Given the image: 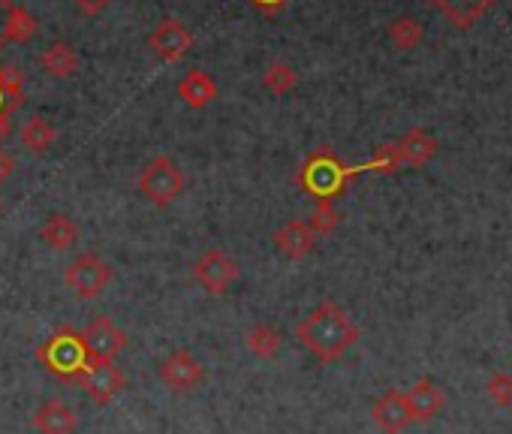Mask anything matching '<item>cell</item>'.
<instances>
[{
    "label": "cell",
    "instance_id": "6da1fadb",
    "mask_svg": "<svg viewBox=\"0 0 512 434\" xmlns=\"http://www.w3.org/2000/svg\"><path fill=\"white\" fill-rule=\"evenodd\" d=\"M299 341L323 362H335L341 359L356 341H359V329L356 323L347 317V311L335 302H320L296 329Z\"/></svg>",
    "mask_w": 512,
    "mask_h": 434
},
{
    "label": "cell",
    "instance_id": "7a4b0ae2",
    "mask_svg": "<svg viewBox=\"0 0 512 434\" xmlns=\"http://www.w3.org/2000/svg\"><path fill=\"white\" fill-rule=\"evenodd\" d=\"M362 169L365 166H344L329 148H320L299 169V184L317 202H332L335 196H341V190L347 187V181L356 178Z\"/></svg>",
    "mask_w": 512,
    "mask_h": 434
},
{
    "label": "cell",
    "instance_id": "3957f363",
    "mask_svg": "<svg viewBox=\"0 0 512 434\" xmlns=\"http://www.w3.org/2000/svg\"><path fill=\"white\" fill-rule=\"evenodd\" d=\"M37 359L46 371H52L61 380H76L82 374V368L91 362L85 353V344H82V332H76L70 326H58L52 332V338L37 347Z\"/></svg>",
    "mask_w": 512,
    "mask_h": 434
},
{
    "label": "cell",
    "instance_id": "277c9868",
    "mask_svg": "<svg viewBox=\"0 0 512 434\" xmlns=\"http://www.w3.org/2000/svg\"><path fill=\"white\" fill-rule=\"evenodd\" d=\"M139 193L157 205V208H169L181 193H184V172L172 157H154L145 163V169L139 172Z\"/></svg>",
    "mask_w": 512,
    "mask_h": 434
},
{
    "label": "cell",
    "instance_id": "5b68a950",
    "mask_svg": "<svg viewBox=\"0 0 512 434\" xmlns=\"http://www.w3.org/2000/svg\"><path fill=\"white\" fill-rule=\"evenodd\" d=\"M112 266L103 260V257H97V254H91V251H85V254H79L70 266H67V272H64V284L82 299V302H91V299H97L109 284H112Z\"/></svg>",
    "mask_w": 512,
    "mask_h": 434
},
{
    "label": "cell",
    "instance_id": "8992f818",
    "mask_svg": "<svg viewBox=\"0 0 512 434\" xmlns=\"http://www.w3.org/2000/svg\"><path fill=\"white\" fill-rule=\"evenodd\" d=\"M190 275H193L196 284L205 287V293L220 296V293H226V290L238 281V263H235L229 254L211 248V251H205V254L193 263Z\"/></svg>",
    "mask_w": 512,
    "mask_h": 434
},
{
    "label": "cell",
    "instance_id": "52a82bcc",
    "mask_svg": "<svg viewBox=\"0 0 512 434\" xmlns=\"http://www.w3.org/2000/svg\"><path fill=\"white\" fill-rule=\"evenodd\" d=\"M76 383L91 395V401L109 404L118 392H124L127 374L115 362H88L82 368V374L76 377Z\"/></svg>",
    "mask_w": 512,
    "mask_h": 434
},
{
    "label": "cell",
    "instance_id": "ba28073f",
    "mask_svg": "<svg viewBox=\"0 0 512 434\" xmlns=\"http://www.w3.org/2000/svg\"><path fill=\"white\" fill-rule=\"evenodd\" d=\"M82 344L91 362H112L127 347V335L109 317H97L85 326Z\"/></svg>",
    "mask_w": 512,
    "mask_h": 434
},
{
    "label": "cell",
    "instance_id": "9c48e42d",
    "mask_svg": "<svg viewBox=\"0 0 512 434\" xmlns=\"http://www.w3.org/2000/svg\"><path fill=\"white\" fill-rule=\"evenodd\" d=\"M148 49L166 61V64H178L190 49H193V34L187 31V25L181 19H163L151 37H148Z\"/></svg>",
    "mask_w": 512,
    "mask_h": 434
},
{
    "label": "cell",
    "instance_id": "30bf717a",
    "mask_svg": "<svg viewBox=\"0 0 512 434\" xmlns=\"http://www.w3.org/2000/svg\"><path fill=\"white\" fill-rule=\"evenodd\" d=\"M157 374H160V380H163L166 389H172V392H190V389H196L202 383L205 368H202V362L190 350H175V353H169L160 362Z\"/></svg>",
    "mask_w": 512,
    "mask_h": 434
},
{
    "label": "cell",
    "instance_id": "8fae6325",
    "mask_svg": "<svg viewBox=\"0 0 512 434\" xmlns=\"http://www.w3.org/2000/svg\"><path fill=\"white\" fill-rule=\"evenodd\" d=\"M374 422L386 431V434H401L413 416H410V404H407V395L401 389H389L386 395L377 398L374 410H371Z\"/></svg>",
    "mask_w": 512,
    "mask_h": 434
},
{
    "label": "cell",
    "instance_id": "7c38bea8",
    "mask_svg": "<svg viewBox=\"0 0 512 434\" xmlns=\"http://www.w3.org/2000/svg\"><path fill=\"white\" fill-rule=\"evenodd\" d=\"M272 242H275V248H278L287 260H296V263H299V260H305V257L314 251L317 236H314V230L308 227V221H287L284 227L275 230Z\"/></svg>",
    "mask_w": 512,
    "mask_h": 434
},
{
    "label": "cell",
    "instance_id": "4fadbf2b",
    "mask_svg": "<svg viewBox=\"0 0 512 434\" xmlns=\"http://www.w3.org/2000/svg\"><path fill=\"white\" fill-rule=\"evenodd\" d=\"M395 148H398V157H401V166H410V169H422L425 163H431L434 160V154H437V148H440V142L428 133V130H422V127H413V130H407L398 142H395Z\"/></svg>",
    "mask_w": 512,
    "mask_h": 434
},
{
    "label": "cell",
    "instance_id": "5bb4252c",
    "mask_svg": "<svg viewBox=\"0 0 512 434\" xmlns=\"http://www.w3.org/2000/svg\"><path fill=\"white\" fill-rule=\"evenodd\" d=\"M404 395H407L413 422H428L446 407V395L440 392V386L434 380H416Z\"/></svg>",
    "mask_w": 512,
    "mask_h": 434
},
{
    "label": "cell",
    "instance_id": "9a60e30c",
    "mask_svg": "<svg viewBox=\"0 0 512 434\" xmlns=\"http://www.w3.org/2000/svg\"><path fill=\"white\" fill-rule=\"evenodd\" d=\"M31 425L40 434H73L79 419H76V413L61 398H52V401L40 404V410L31 416Z\"/></svg>",
    "mask_w": 512,
    "mask_h": 434
},
{
    "label": "cell",
    "instance_id": "2e32d148",
    "mask_svg": "<svg viewBox=\"0 0 512 434\" xmlns=\"http://www.w3.org/2000/svg\"><path fill=\"white\" fill-rule=\"evenodd\" d=\"M494 4L497 0H431V7L461 31L473 28Z\"/></svg>",
    "mask_w": 512,
    "mask_h": 434
},
{
    "label": "cell",
    "instance_id": "e0dca14e",
    "mask_svg": "<svg viewBox=\"0 0 512 434\" xmlns=\"http://www.w3.org/2000/svg\"><path fill=\"white\" fill-rule=\"evenodd\" d=\"M40 239L52 248V251H70L79 239V224L73 221V217L55 211L46 217V224L40 227Z\"/></svg>",
    "mask_w": 512,
    "mask_h": 434
},
{
    "label": "cell",
    "instance_id": "ac0fdd59",
    "mask_svg": "<svg viewBox=\"0 0 512 434\" xmlns=\"http://www.w3.org/2000/svg\"><path fill=\"white\" fill-rule=\"evenodd\" d=\"M79 52L67 43V40H55L43 55H40V67L52 76V79H70L79 70Z\"/></svg>",
    "mask_w": 512,
    "mask_h": 434
},
{
    "label": "cell",
    "instance_id": "d6986e66",
    "mask_svg": "<svg viewBox=\"0 0 512 434\" xmlns=\"http://www.w3.org/2000/svg\"><path fill=\"white\" fill-rule=\"evenodd\" d=\"M178 97L190 106V109H205L214 103L217 97V85L208 73L202 70H190L181 82H178Z\"/></svg>",
    "mask_w": 512,
    "mask_h": 434
},
{
    "label": "cell",
    "instance_id": "ffe728a7",
    "mask_svg": "<svg viewBox=\"0 0 512 434\" xmlns=\"http://www.w3.org/2000/svg\"><path fill=\"white\" fill-rule=\"evenodd\" d=\"M55 139H58V130H55V124H52L49 118H43V115H31V118L22 124V142H25L34 154L49 151V148L55 145Z\"/></svg>",
    "mask_w": 512,
    "mask_h": 434
},
{
    "label": "cell",
    "instance_id": "44dd1931",
    "mask_svg": "<svg viewBox=\"0 0 512 434\" xmlns=\"http://www.w3.org/2000/svg\"><path fill=\"white\" fill-rule=\"evenodd\" d=\"M244 344L253 356H260V359H272L278 356L281 350V332L269 323H256L247 335H244Z\"/></svg>",
    "mask_w": 512,
    "mask_h": 434
},
{
    "label": "cell",
    "instance_id": "7402d4cb",
    "mask_svg": "<svg viewBox=\"0 0 512 434\" xmlns=\"http://www.w3.org/2000/svg\"><path fill=\"white\" fill-rule=\"evenodd\" d=\"M422 37H425V28H422L419 19H413V16H401V19H395V22L389 25V40H392V46H395L398 52L416 49V46L422 43Z\"/></svg>",
    "mask_w": 512,
    "mask_h": 434
},
{
    "label": "cell",
    "instance_id": "603a6c76",
    "mask_svg": "<svg viewBox=\"0 0 512 434\" xmlns=\"http://www.w3.org/2000/svg\"><path fill=\"white\" fill-rule=\"evenodd\" d=\"M296 85H299V76H296V70L287 61H272L266 67V73H263V88L272 91V94H278V97L290 94Z\"/></svg>",
    "mask_w": 512,
    "mask_h": 434
},
{
    "label": "cell",
    "instance_id": "cb8c5ba5",
    "mask_svg": "<svg viewBox=\"0 0 512 434\" xmlns=\"http://www.w3.org/2000/svg\"><path fill=\"white\" fill-rule=\"evenodd\" d=\"M0 91H4V97L16 109L22 106V100H25V73H22V67H16V64L0 67Z\"/></svg>",
    "mask_w": 512,
    "mask_h": 434
},
{
    "label": "cell",
    "instance_id": "d4e9b609",
    "mask_svg": "<svg viewBox=\"0 0 512 434\" xmlns=\"http://www.w3.org/2000/svg\"><path fill=\"white\" fill-rule=\"evenodd\" d=\"M338 224H341V214L335 211V205L332 202H317V208H314V214H311V221H308V227L314 230V236L320 239V236H332L335 230H338Z\"/></svg>",
    "mask_w": 512,
    "mask_h": 434
},
{
    "label": "cell",
    "instance_id": "484cf974",
    "mask_svg": "<svg viewBox=\"0 0 512 434\" xmlns=\"http://www.w3.org/2000/svg\"><path fill=\"white\" fill-rule=\"evenodd\" d=\"M365 169H377V172H386V175L398 172V169H401V157H398V148H395V142H386V145H380V151L374 154V160H371Z\"/></svg>",
    "mask_w": 512,
    "mask_h": 434
},
{
    "label": "cell",
    "instance_id": "4316f807",
    "mask_svg": "<svg viewBox=\"0 0 512 434\" xmlns=\"http://www.w3.org/2000/svg\"><path fill=\"white\" fill-rule=\"evenodd\" d=\"M488 398L497 407H512V377L509 374H494L488 380Z\"/></svg>",
    "mask_w": 512,
    "mask_h": 434
},
{
    "label": "cell",
    "instance_id": "83f0119b",
    "mask_svg": "<svg viewBox=\"0 0 512 434\" xmlns=\"http://www.w3.org/2000/svg\"><path fill=\"white\" fill-rule=\"evenodd\" d=\"M16 10H19V4H13V0H0V49L10 43V28H13Z\"/></svg>",
    "mask_w": 512,
    "mask_h": 434
},
{
    "label": "cell",
    "instance_id": "f1b7e54d",
    "mask_svg": "<svg viewBox=\"0 0 512 434\" xmlns=\"http://www.w3.org/2000/svg\"><path fill=\"white\" fill-rule=\"evenodd\" d=\"M16 112V106L4 97V91H0V139H7L10 136V115Z\"/></svg>",
    "mask_w": 512,
    "mask_h": 434
},
{
    "label": "cell",
    "instance_id": "f546056e",
    "mask_svg": "<svg viewBox=\"0 0 512 434\" xmlns=\"http://www.w3.org/2000/svg\"><path fill=\"white\" fill-rule=\"evenodd\" d=\"M73 4L85 13V16H100L112 7V0H73Z\"/></svg>",
    "mask_w": 512,
    "mask_h": 434
},
{
    "label": "cell",
    "instance_id": "4dcf8cb0",
    "mask_svg": "<svg viewBox=\"0 0 512 434\" xmlns=\"http://www.w3.org/2000/svg\"><path fill=\"white\" fill-rule=\"evenodd\" d=\"M250 4L260 13H266V16H275V13H281L290 4V0H250Z\"/></svg>",
    "mask_w": 512,
    "mask_h": 434
},
{
    "label": "cell",
    "instance_id": "1f68e13d",
    "mask_svg": "<svg viewBox=\"0 0 512 434\" xmlns=\"http://www.w3.org/2000/svg\"><path fill=\"white\" fill-rule=\"evenodd\" d=\"M13 172H16V157L0 148V184H4Z\"/></svg>",
    "mask_w": 512,
    "mask_h": 434
}]
</instances>
